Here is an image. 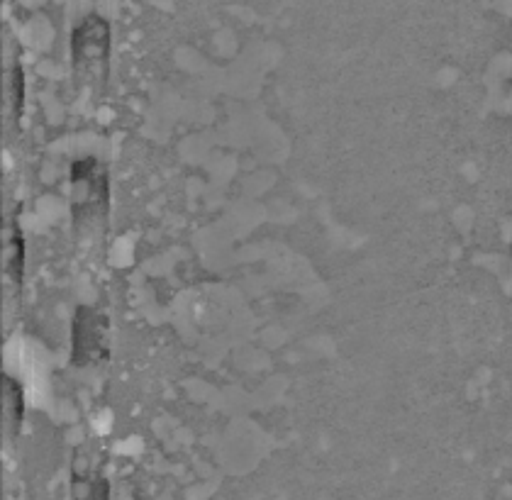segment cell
I'll return each instance as SVG.
<instances>
[{
	"instance_id": "6da1fadb",
	"label": "cell",
	"mask_w": 512,
	"mask_h": 500,
	"mask_svg": "<svg viewBox=\"0 0 512 500\" xmlns=\"http://www.w3.org/2000/svg\"><path fill=\"white\" fill-rule=\"evenodd\" d=\"M74 59L76 69L86 76L100 74V69H105V59H108V25L105 22L91 18L76 32Z\"/></svg>"
},
{
	"instance_id": "7a4b0ae2",
	"label": "cell",
	"mask_w": 512,
	"mask_h": 500,
	"mask_svg": "<svg viewBox=\"0 0 512 500\" xmlns=\"http://www.w3.org/2000/svg\"><path fill=\"white\" fill-rule=\"evenodd\" d=\"M100 325H103V318L98 313L88 308L79 310V320H76V354L83 352L81 361H91L93 349L100 352V347H103V327Z\"/></svg>"
}]
</instances>
